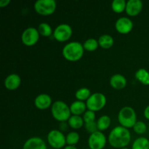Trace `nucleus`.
<instances>
[{"label":"nucleus","mask_w":149,"mask_h":149,"mask_svg":"<svg viewBox=\"0 0 149 149\" xmlns=\"http://www.w3.org/2000/svg\"><path fill=\"white\" fill-rule=\"evenodd\" d=\"M108 141L113 148H126L131 141L130 132L127 128L122 126L116 127L109 133Z\"/></svg>","instance_id":"f257e3e1"},{"label":"nucleus","mask_w":149,"mask_h":149,"mask_svg":"<svg viewBox=\"0 0 149 149\" xmlns=\"http://www.w3.org/2000/svg\"><path fill=\"white\" fill-rule=\"evenodd\" d=\"M84 47L79 42H71L63 48L62 54L65 60L71 62L78 61L84 55Z\"/></svg>","instance_id":"f03ea898"},{"label":"nucleus","mask_w":149,"mask_h":149,"mask_svg":"<svg viewBox=\"0 0 149 149\" xmlns=\"http://www.w3.org/2000/svg\"><path fill=\"white\" fill-rule=\"evenodd\" d=\"M51 113L55 120L61 122H66L71 116L70 107L61 100H57L52 103Z\"/></svg>","instance_id":"7ed1b4c3"},{"label":"nucleus","mask_w":149,"mask_h":149,"mask_svg":"<svg viewBox=\"0 0 149 149\" xmlns=\"http://www.w3.org/2000/svg\"><path fill=\"white\" fill-rule=\"evenodd\" d=\"M118 121L120 126L125 128H133L134 125L137 122V115L135 110L132 107L125 106L119 112Z\"/></svg>","instance_id":"20e7f679"},{"label":"nucleus","mask_w":149,"mask_h":149,"mask_svg":"<svg viewBox=\"0 0 149 149\" xmlns=\"http://www.w3.org/2000/svg\"><path fill=\"white\" fill-rule=\"evenodd\" d=\"M106 104V97L100 93H95L91 95L86 101V105L88 110L92 111H98L103 109Z\"/></svg>","instance_id":"39448f33"},{"label":"nucleus","mask_w":149,"mask_h":149,"mask_svg":"<svg viewBox=\"0 0 149 149\" xmlns=\"http://www.w3.org/2000/svg\"><path fill=\"white\" fill-rule=\"evenodd\" d=\"M56 1L55 0H38L34 4V10L42 15H50L56 10Z\"/></svg>","instance_id":"423d86ee"},{"label":"nucleus","mask_w":149,"mask_h":149,"mask_svg":"<svg viewBox=\"0 0 149 149\" xmlns=\"http://www.w3.org/2000/svg\"><path fill=\"white\" fill-rule=\"evenodd\" d=\"M47 142L52 148L60 149L63 148L66 144V138L62 132L52 130L47 134Z\"/></svg>","instance_id":"0eeeda50"},{"label":"nucleus","mask_w":149,"mask_h":149,"mask_svg":"<svg viewBox=\"0 0 149 149\" xmlns=\"http://www.w3.org/2000/svg\"><path fill=\"white\" fill-rule=\"evenodd\" d=\"M73 31L71 26L66 23H62L57 26L53 31V37L58 42H64L70 39Z\"/></svg>","instance_id":"6e6552de"},{"label":"nucleus","mask_w":149,"mask_h":149,"mask_svg":"<svg viewBox=\"0 0 149 149\" xmlns=\"http://www.w3.org/2000/svg\"><path fill=\"white\" fill-rule=\"evenodd\" d=\"M107 139L104 134L100 131L90 134L88 138V146L90 149H103L106 146Z\"/></svg>","instance_id":"1a4fd4ad"},{"label":"nucleus","mask_w":149,"mask_h":149,"mask_svg":"<svg viewBox=\"0 0 149 149\" xmlns=\"http://www.w3.org/2000/svg\"><path fill=\"white\" fill-rule=\"evenodd\" d=\"M39 34L38 29L33 27H29L25 29L21 35V41L26 46L31 47L37 43L39 39Z\"/></svg>","instance_id":"9d476101"},{"label":"nucleus","mask_w":149,"mask_h":149,"mask_svg":"<svg viewBox=\"0 0 149 149\" xmlns=\"http://www.w3.org/2000/svg\"><path fill=\"white\" fill-rule=\"evenodd\" d=\"M115 29L119 33L127 34L133 29V23L128 17H120L116 20L115 23Z\"/></svg>","instance_id":"9b49d317"},{"label":"nucleus","mask_w":149,"mask_h":149,"mask_svg":"<svg viewBox=\"0 0 149 149\" xmlns=\"http://www.w3.org/2000/svg\"><path fill=\"white\" fill-rule=\"evenodd\" d=\"M143 9V2L141 0H129L127 2L125 12L130 16H136L141 13Z\"/></svg>","instance_id":"f8f14e48"},{"label":"nucleus","mask_w":149,"mask_h":149,"mask_svg":"<svg viewBox=\"0 0 149 149\" xmlns=\"http://www.w3.org/2000/svg\"><path fill=\"white\" fill-rule=\"evenodd\" d=\"M34 105L39 110H45L52 106V98L47 94H40L35 98Z\"/></svg>","instance_id":"ddd939ff"},{"label":"nucleus","mask_w":149,"mask_h":149,"mask_svg":"<svg viewBox=\"0 0 149 149\" xmlns=\"http://www.w3.org/2000/svg\"><path fill=\"white\" fill-rule=\"evenodd\" d=\"M23 149H47V145L41 138L33 137L25 142Z\"/></svg>","instance_id":"4468645a"},{"label":"nucleus","mask_w":149,"mask_h":149,"mask_svg":"<svg viewBox=\"0 0 149 149\" xmlns=\"http://www.w3.org/2000/svg\"><path fill=\"white\" fill-rule=\"evenodd\" d=\"M21 83V79L18 74H12L6 77L4 84L6 89L9 90H15L19 87Z\"/></svg>","instance_id":"2eb2a0df"},{"label":"nucleus","mask_w":149,"mask_h":149,"mask_svg":"<svg viewBox=\"0 0 149 149\" xmlns=\"http://www.w3.org/2000/svg\"><path fill=\"white\" fill-rule=\"evenodd\" d=\"M127 79L122 74H116L110 79V84L115 90H122L127 86Z\"/></svg>","instance_id":"dca6fc26"},{"label":"nucleus","mask_w":149,"mask_h":149,"mask_svg":"<svg viewBox=\"0 0 149 149\" xmlns=\"http://www.w3.org/2000/svg\"><path fill=\"white\" fill-rule=\"evenodd\" d=\"M86 109H87L86 103H84L83 101H80V100H76V101L73 102L70 106L71 113L76 116H80L82 113H84Z\"/></svg>","instance_id":"f3484780"},{"label":"nucleus","mask_w":149,"mask_h":149,"mask_svg":"<svg viewBox=\"0 0 149 149\" xmlns=\"http://www.w3.org/2000/svg\"><path fill=\"white\" fill-rule=\"evenodd\" d=\"M99 46L103 49H110L113 45V39L111 36L109 34H103L98 39Z\"/></svg>","instance_id":"a211bd4d"},{"label":"nucleus","mask_w":149,"mask_h":149,"mask_svg":"<svg viewBox=\"0 0 149 149\" xmlns=\"http://www.w3.org/2000/svg\"><path fill=\"white\" fill-rule=\"evenodd\" d=\"M84 119L80 116L72 115L68 120V125L74 130H79L84 125Z\"/></svg>","instance_id":"6ab92c4d"},{"label":"nucleus","mask_w":149,"mask_h":149,"mask_svg":"<svg viewBox=\"0 0 149 149\" xmlns=\"http://www.w3.org/2000/svg\"><path fill=\"white\" fill-rule=\"evenodd\" d=\"M135 78L141 84L149 85V72L145 68H140L135 73Z\"/></svg>","instance_id":"aec40b11"},{"label":"nucleus","mask_w":149,"mask_h":149,"mask_svg":"<svg viewBox=\"0 0 149 149\" xmlns=\"http://www.w3.org/2000/svg\"><path fill=\"white\" fill-rule=\"evenodd\" d=\"M111 123V119L108 115L101 116L97 121V125L98 131H104L109 129Z\"/></svg>","instance_id":"412c9836"},{"label":"nucleus","mask_w":149,"mask_h":149,"mask_svg":"<svg viewBox=\"0 0 149 149\" xmlns=\"http://www.w3.org/2000/svg\"><path fill=\"white\" fill-rule=\"evenodd\" d=\"M132 149H149V141L146 138L140 137L135 140L132 143Z\"/></svg>","instance_id":"4be33fe9"},{"label":"nucleus","mask_w":149,"mask_h":149,"mask_svg":"<svg viewBox=\"0 0 149 149\" xmlns=\"http://www.w3.org/2000/svg\"><path fill=\"white\" fill-rule=\"evenodd\" d=\"M76 98L77 100H80V101H83L84 100L87 101L89 99V97L91 96V93L90 90L87 87H81V88L79 89L75 93Z\"/></svg>","instance_id":"5701e85b"},{"label":"nucleus","mask_w":149,"mask_h":149,"mask_svg":"<svg viewBox=\"0 0 149 149\" xmlns=\"http://www.w3.org/2000/svg\"><path fill=\"white\" fill-rule=\"evenodd\" d=\"M38 31L39 34L45 37L50 36L52 33V27L47 23H42L38 26Z\"/></svg>","instance_id":"b1692460"},{"label":"nucleus","mask_w":149,"mask_h":149,"mask_svg":"<svg viewBox=\"0 0 149 149\" xmlns=\"http://www.w3.org/2000/svg\"><path fill=\"white\" fill-rule=\"evenodd\" d=\"M127 2L125 0H113L112 1V10L116 13H122L126 9Z\"/></svg>","instance_id":"393cba45"},{"label":"nucleus","mask_w":149,"mask_h":149,"mask_svg":"<svg viewBox=\"0 0 149 149\" xmlns=\"http://www.w3.org/2000/svg\"><path fill=\"white\" fill-rule=\"evenodd\" d=\"M99 46L98 41L96 40L95 39H88L84 42L83 44V47L85 50L89 51V52H93V51L96 50Z\"/></svg>","instance_id":"a878e982"},{"label":"nucleus","mask_w":149,"mask_h":149,"mask_svg":"<svg viewBox=\"0 0 149 149\" xmlns=\"http://www.w3.org/2000/svg\"><path fill=\"white\" fill-rule=\"evenodd\" d=\"M66 144L68 146H75L79 141V135L77 132H71L66 135Z\"/></svg>","instance_id":"bb28decb"},{"label":"nucleus","mask_w":149,"mask_h":149,"mask_svg":"<svg viewBox=\"0 0 149 149\" xmlns=\"http://www.w3.org/2000/svg\"><path fill=\"white\" fill-rule=\"evenodd\" d=\"M133 130L135 133H137L138 135H143L146 132L147 126L142 121H137L135 125H134Z\"/></svg>","instance_id":"cd10ccee"},{"label":"nucleus","mask_w":149,"mask_h":149,"mask_svg":"<svg viewBox=\"0 0 149 149\" xmlns=\"http://www.w3.org/2000/svg\"><path fill=\"white\" fill-rule=\"evenodd\" d=\"M83 119H84V123L95 122V113L94 111H86L85 113L83 115Z\"/></svg>","instance_id":"c85d7f7f"},{"label":"nucleus","mask_w":149,"mask_h":149,"mask_svg":"<svg viewBox=\"0 0 149 149\" xmlns=\"http://www.w3.org/2000/svg\"><path fill=\"white\" fill-rule=\"evenodd\" d=\"M84 127H85L86 130L91 134L93 133V132H97V131H98L97 122H96L95 121V122H88V123H84Z\"/></svg>","instance_id":"c756f323"},{"label":"nucleus","mask_w":149,"mask_h":149,"mask_svg":"<svg viewBox=\"0 0 149 149\" xmlns=\"http://www.w3.org/2000/svg\"><path fill=\"white\" fill-rule=\"evenodd\" d=\"M10 3V0H1L0 1V7H5Z\"/></svg>","instance_id":"7c9ffc66"},{"label":"nucleus","mask_w":149,"mask_h":149,"mask_svg":"<svg viewBox=\"0 0 149 149\" xmlns=\"http://www.w3.org/2000/svg\"><path fill=\"white\" fill-rule=\"evenodd\" d=\"M144 116L146 117V119H148L149 120V106H147L146 108L144 110Z\"/></svg>","instance_id":"2f4dec72"},{"label":"nucleus","mask_w":149,"mask_h":149,"mask_svg":"<svg viewBox=\"0 0 149 149\" xmlns=\"http://www.w3.org/2000/svg\"><path fill=\"white\" fill-rule=\"evenodd\" d=\"M60 128H61L62 130H67V125L65 122H61V125H60Z\"/></svg>","instance_id":"473e14b6"},{"label":"nucleus","mask_w":149,"mask_h":149,"mask_svg":"<svg viewBox=\"0 0 149 149\" xmlns=\"http://www.w3.org/2000/svg\"><path fill=\"white\" fill-rule=\"evenodd\" d=\"M63 149H77V148L74 146H66L64 147Z\"/></svg>","instance_id":"72a5a7b5"},{"label":"nucleus","mask_w":149,"mask_h":149,"mask_svg":"<svg viewBox=\"0 0 149 149\" xmlns=\"http://www.w3.org/2000/svg\"><path fill=\"white\" fill-rule=\"evenodd\" d=\"M122 149H129V148H127V147H126V148H122Z\"/></svg>","instance_id":"f704fd0d"},{"label":"nucleus","mask_w":149,"mask_h":149,"mask_svg":"<svg viewBox=\"0 0 149 149\" xmlns=\"http://www.w3.org/2000/svg\"><path fill=\"white\" fill-rule=\"evenodd\" d=\"M85 149H90V148H85Z\"/></svg>","instance_id":"c9c22d12"},{"label":"nucleus","mask_w":149,"mask_h":149,"mask_svg":"<svg viewBox=\"0 0 149 149\" xmlns=\"http://www.w3.org/2000/svg\"><path fill=\"white\" fill-rule=\"evenodd\" d=\"M148 130H149V125H148Z\"/></svg>","instance_id":"e433bc0d"},{"label":"nucleus","mask_w":149,"mask_h":149,"mask_svg":"<svg viewBox=\"0 0 149 149\" xmlns=\"http://www.w3.org/2000/svg\"><path fill=\"white\" fill-rule=\"evenodd\" d=\"M148 96H149V95H148Z\"/></svg>","instance_id":"4c0bfd02"}]
</instances>
